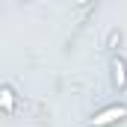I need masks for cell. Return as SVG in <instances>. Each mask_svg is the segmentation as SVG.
I'll return each instance as SVG.
<instances>
[{
  "label": "cell",
  "mask_w": 127,
  "mask_h": 127,
  "mask_svg": "<svg viewBox=\"0 0 127 127\" xmlns=\"http://www.w3.org/2000/svg\"><path fill=\"white\" fill-rule=\"evenodd\" d=\"M106 65H109V89L115 95H124L127 92V59L121 53H112Z\"/></svg>",
  "instance_id": "1"
},
{
  "label": "cell",
  "mask_w": 127,
  "mask_h": 127,
  "mask_svg": "<svg viewBox=\"0 0 127 127\" xmlns=\"http://www.w3.org/2000/svg\"><path fill=\"white\" fill-rule=\"evenodd\" d=\"M124 115H127V103H109V106H103L100 112L92 115L89 127H112L115 121H121Z\"/></svg>",
  "instance_id": "2"
},
{
  "label": "cell",
  "mask_w": 127,
  "mask_h": 127,
  "mask_svg": "<svg viewBox=\"0 0 127 127\" xmlns=\"http://www.w3.org/2000/svg\"><path fill=\"white\" fill-rule=\"evenodd\" d=\"M121 41H124V32H121V27H115V24H112V27L106 30V35H103V47L109 50V56L121 50Z\"/></svg>",
  "instance_id": "3"
},
{
  "label": "cell",
  "mask_w": 127,
  "mask_h": 127,
  "mask_svg": "<svg viewBox=\"0 0 127 127\" xmlns=\"http://www.w3.org/2000/svg\"><path fill=\"white\" fill-rule=\"evenodd\" d=\"M12 103H15V92H12V86L6 83V86H3V112H6V115H12V112H15V109H12Z\"/></svg>",
  "instance_id": "4"
}]
</instances>
